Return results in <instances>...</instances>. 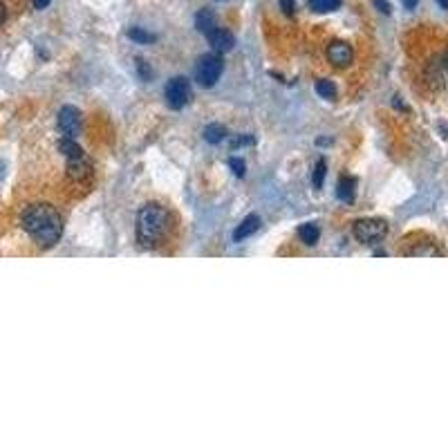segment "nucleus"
Instances as JSON below:
<instances>
[{
  "instance_id": "obj_1",
  "label": "nucleus",
  "mask_w": 448,
  "mask_h": 448,
  "mask_svg": "<svg viewBox=\"0 0 448 448\" xmlns=\"http://www.w3.org/2000/svg\"><path fill=\"white\" fill-rule=\"evenodd\" d=\"M21 224L27 231V236L43 249H50L63 236V220L52 204L27 207L21 215Z\"/></svg>"
},
{
  "instance_id": "obj_2",
  "label": "nucleus",
  "mask_w": 448,
  "mask_h": 448,
  "mask_svg": "<svg viewBox=\"0 0 448 448\" xmlns=\"http://www.w3.org/2000/svg\"><path fill=\"white\" fill-rule=\"evenodd\" d=\"M173 229V218L162 204H146L137 213V242L144 249H157Z\"/></svg>"
},
{
  "instance_id": "obj_3",
  "label": "nucleus",
  "mask_w": 448,
  "mask_h": 448,
  "mask_svg": "<svg viewBox=\"0 0 448 448\" xmlns=\"http://www.w3.org/2000/svg\"><path fill=\"white\" fill-rule=\"evenodd\" d=\"M224 72V58L218 52L202 54L195 63V81L202 88H213Z\"/></svg>"
},
{
  "instance_id": "obj_4",
  "label": "nucleus",
  "mask_w": 448,
  "mask_h": 448,
  "mask_svg": "<svg viewBox=\"0 0 448 448\" xmlns=\"http://www.w3.org/2000/svg\"><path fill=\"white\" fill-rule=\"evenodd\" d=\"M352 234L361 244H377L388 236V222L381 218H363L354 222Z\"/></svg>"
},
{
  "instance_id": "obj_5",
  "label": "nucleus",
  "mask_w": 448,
  "mask_h": 448,
  "mask_svg": "<svg viewBox=\"0 0 448 448\" xmlns=\"http://www.w3.org/2000/svg\"><path fill=\"white\" fill-rule=\"evenodd\" d=\"M164 95H166V101L173 110H182V108L187 105L193 97L191 81L187 79V76H173V79L166 83Z\"/></svg>"
},
{
  "instance_id": "obj_6",
  "label": "nucleus",
  "mask_w": 448,
  "mask_h": 448,
  "mask_svg": "<svg viewBox=\"0 0 448 448\" xmlns=\"http://www.w3.org/2000/svg\"><path fill=\"white\" fill-rule=\"evenodd\" d=\"M56 123H58L61 135L68 137V139H76L81 135V123L83 121H81V113L76 110L74 105H63V108H61Z\"/></svg>"
},
{
  "instance_id": "obj_7",
  "label": "nucleus",
  "mask_w": 448,
  "mask_h": 448,
  "mask_svg": "<svg viewBox=\"0 0 448 448\" xmlns=\"http://www.w3.org/2000/svg\"><path fill=\"white\" fill-rule=\"evenodd\" d=\"M328 61L334 66V68H348L352 63V58H354V50H352V45L345 43V41H332L328 45Z\"/></svg>"
},
{
  "instance_id": "obj_8",
  "label": "nucleus",
  "mask_w": 448,
  "mask_h": 448,
  "mask_svg": "<svg viewBox=\"0 0 448 448\" xmlns=\"http://www.w3.org/2000/svg\"><path fill=\"white\" fill-rule=\"evenodd\" d=\"M68 177L74 184H85V182H90V177H92V162L85 155L68 160Z\"/></svg>"
},
{
  "instance_id": "obj_9",
  "label": "nucleus",
  "mask_w": 448,
  "mask_h": 448,
  "mask_svg": "<svg viewBox=\"0 0 448 448\" xmlns=\"http://www.w3.org/2000/svg\"><path fill=\"white\" fill-rule=\"evenodd\" d=\"M207 38L211 43V48L218 54L231 52V50H234V45H236V36L231 34L229 29H224V27H215L213 32L207 34Z\"/></svg>"
},
{
  "instance_id": "obj_10",
  "label": "nucleus",
  "mask_w": 448,
  "mask_h": 448,
  "mask_svg": "<svg viewBox=\"0 0 448 448\" xmlns=\"http://www.w3.org/2000/svg\"><path fill=\"white\" fill-rule=\"evenodd\" d=\"M406 256H415V258H442L444 251L437 246V242H432V240H420V242H415L410 249L404 251Z\"/></svg>"
},
{
  "instance_id": "obj_11",
  "label": "nucleus",
  "mask_w": 448,
  "mask_h": 448,
  "mask_svg": "<svg viewBox=\"0 0 448 448\" xmlns=\"http://www.w3.org/2000/svg\"><path fill=\"white\" fill-rule=\"evenodd\" d=\"M258 229H260V218H258V215H256V213L246 215V218L238 224V229L234 231V240H236V242H242L244 238L254 236Z\"/></svg>"
},
{
  "instance_id": "obj_12",
  "label": "nucleus",
  "mask_w": 448,
  "mask_h": 448,
  "mask_svg": "<svg viewBox=\"0 0 448 448\" xmlns=\"http://www.w3.org/2000/svg\"><path fill=\"white\" fill-rule=\"evenodd\" d=\"M354 195H357V179H354V177H348V175H343L341 179H338V187H336V197L341 199V202L350 204V202H354Z\"/></svg>"
},
{
  "instance_id": "obj_13",
  "label": "nucleus",
  "mask_w": 448,
  "mask_h": 448,
  "mask_svg": "<svg viewBox=\"0 0 448 448\" xmlns=\"http://www.w3.org/2000/svg\"><path fill=\"white\" fill-rule=\"evenodd\" d=\"M195 27L197 32H202L207 36L209 32H213V29L218 27V19H215V14L211 9H199L195 14Z\"/></svg>"
},
{
  "instance_id": "obj_14",
  "label": "nucleus",
  "mask_w": 448,
  "mask_h": 448,
  "mask_svg": "<svg viewBox=\"0 0 448 448\" xmlns=\"http://www.w3.org/2000/svg\"><path fill=\"white\" fill-rule=\"evenodd\" d=\"M298 236H301V240H303L307 246H314V244L318 242V238H321V229H318V224H314V222H307V224H303V226L298 229Z\"/></svg>"
},
{
  "instance_id": "obj_15",
  "label": "nucleus",
  "mask_w": 448,
  "mask_h": 448,
  "mask_svg": "<svg viewBox=\"0 0 448 448\" xmlns=\"http://www.w3.org/2000/svg\"><path fill=\"white\" fill-rule=\"evenodd\" d=\"M58 152H61V155H66V160H72V157H81L83 155V148L76 144L74 139L63 137L58 142Z\"/></svg>"
},
{
  "instance_id": "obj_16",
  "label": "nucleus",
  "mask_w": 448,
  "mask_h": 448,
  "mask_svg": "<svg viewBox=\"0 0 448 448\" xmlns=\"http://www.w3.org/2000/svg\"><path fill=\"white\" fill-rule=\"evenodd\" d=\"M226 135H229V130L222 126V123H209V126L204 128V139H207L209 144H220V142H224Z\"/></svg>"
},
{
  "instance_id": "obj_17",
  "label": "nucleus",
  "mask_w": 448,
  "mask_h": 448,
  "mask_svg": "<svg viewBox=\"0 0 448 448\" xmlns=\"http://www.w3.org/2000/svg\"><path fill=\"white\" fill-rule=\"evenodd\" d=\"M307 3H310V9L312 11L328 14V11H336L338 7H341L343 0H307Z\"/></svg>"
},
{
  "instance_id": "obj_18",
  "label": "nucleus",
  "mask_w": 448,
  "mask_h": 448,
  "mask_svg": "<svg viewBox=\"0 0 448 448\" xmlns=\"http://www.w3.org/2000/svg\"><path fill=\"white\" fill-rule=\"evenodd\" d=\"M128 38L135 41V43H142V45L155 43V34L146 32V29H142V27H130L128 29Z\"/></svg>"
},
{
  "instance_id": "obj_19",
  "label": "nucleus",
  "mask_w": 448,
  "mask_h": 448,
  "mask_svg": "<svg viewBox=\"0 0 448 448\" xmlns=\"http://www.w3.org/2000/svg\"><path fill=\"white\" fill-rule=\"evenodd\" d=\"M316 92H318V95H321L323 99H328V101H334V99H336V88H334V83L328 81V79L316 81Z\"/></svg>"
},
{
  "instance_id": "obj_20",
  "label": "nucleus",
  "mask_w": 448,
  "mask_h": 448,
  "mask_svg": "<svg viewBox=\"0 0 448 448\" xmlns=\"http://www.w3.org/2000/svg\"><path fill=\"white\" fill-rule=\"evenodd\" d=\"M325 168H328L325 160H318V162H316V166H314L312 182H314V189H316V191H321V189H323V182H325Z\"/></svg>"
},
{
  "instance_id": "obj_21",
  "label": "nucleus",
  "mask_w": 448,
  "mask_h": 448,
  "mask_svg": "<svg viewBox=\"0 0 448 448\" xmlns=\"http://www.w3.org/2000/svg\"><path fill=\"white\" fill-rule=\"evenodd\" d=\"M229 166H231V171H234L236 177H244V173H246V164H244V160H240V157H231V160H229Z\"/></svg>"
},
{
  "instance_id": "obj_22",
  "label": "nucleus",
  "mask_w": 448,
  "mask_h": 448,
  "mask_svg": "<svg viewBox=\"0 0 448 448\" xmlns=\"http://www.w3.org/2000/svg\"><path fill=\"white\" fill-rule=\"evenodd\" d=\"M135 68H137L139 74H142V79H144V81L150 79V68H148V63H146L144 58H137V61H135Z\"/></svg>"
},
{
  "instance_id": "obj_23",
  "label": "nucleus",
  "mask_w": 448,
  "mask_h": 448,
  "mask_svg": "<svg viewBox=\"0 0 448 448\" xmlns=\"http://www.w3.org/2000/svg\"><path fill=\"white\" fill-rule=\"evenodd\" d=\"M373 5H375L381 14H385V16H390V14H392V5L388 3V0H373Z\"/></svg>"
},
{
  "instance_id": "obj_24",
  "label": "nucleus",
  "mask_w": 448,
  "mask_h": 448,
  "mask_svg": "<svg viewBox=\"0 0 448 448\" xmlns=\"http://www.w3.org/2000/svg\"><path fill=\"white\" fill-rule=\"evenodd\" d=\"M246 144H254V137H244V135H240V137H234V139H231V148H240V146H246Z\"/></svg>"
},
{
  "instance_id": "obj_25",
  "label": "nucleus",
  "mask_w": 448,
  "mask_h": 448,
  "mask_svg": "<svg viewBox=\"0 0 448 448\" xmlns=\"http://www.w3.org/2000/svg\"><path fill=\"white\" fill-rule=\"evenodd\" d=\"M281 9L285 16H293V11H296V3L293 0H281Z\"/></svg>"
},
{
  "instance_id": "obj_26",
  "label": "nucleus",
  "mask_w": 448,
  "mask_h": 448,
  "mask_svg": "<svg viewBox=\"0 0 448 448\" xmlns=\"http://www.w3.org/2000/svg\"><path fill=\"white\" fill-rule=\"evenodd\" d=\"M32 3H34V7H36V9H48L52 0H32Z\"/></svg>"
},
{
  "instance_id": "obj_27",
  "label": "nucleus",
  "mask_w": 448,
  "mask_h": 448,
  "mask_svg": "<svg viewBox=\"0 0 448 448\" xmlns=\"http://www.w3.org/2000/svg\"><path fill=\"white\" fill-rule=\"evenodd\" d=\"M5 21H7V7L0 3V25H3Z\"/></svg>"
},
{
  "instance_id": "obj_28",
  "label": "nucleus",
  "mask_w": 448,
  "mask_h": 448,
  "mask_svg": "<svg viewBox=\"0 0 448 448\" xmlns=\"http://www.w3.org/2000/svg\"><path fill=\"white\" fill-rule=\"evenodd\" d=\"M401 3H404V7H406V9H415V7H417V3H420V0H401Z\"/></svg>"
},
{
  "instance_id": "obj_29",
  "label": "nucleus",
  "mask_w": 448,
  "mask_h": 448,
  "mask_svg": "<svg viewBox=\"0 0 448 448\" xmlns=\"http://www.w3.org/2000/svg\"><path fill=\"white\" fill-rule=\"evenodd\" d=\"M442 61H444V68L448 70V50L444 52V58H442Z\"/></svg>"
},
{
  "instance_id": "obj_30",
  "label": "nucleus",
  "mask_w": 448,
  "mask_h": 448,
  "mask_svg": "<svg viewBox=\"0 0 448 448\" xmlns=\"http://www.w3.org/2000/svg\"><path fill=\"white\" fill-rule=\"evenodd\" d=\"M437 3H439V5H442L444 9H448V0H437Z\"/></svg>"
}]
</instances>
